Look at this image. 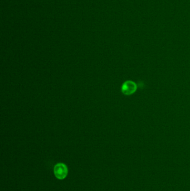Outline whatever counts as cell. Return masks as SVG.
Instances as JSON below:
<instances>
[{"label": "cell", "instance_id": "cell-2", "mask_svg": "<svg viewBox=\"0 0 190 191\" xmlns=\"http://www.w3.org/2000/svg\"><path fill=\"white\" fill-rule=\"evenodd\" d=\"M137 89L136 84L132 81H127L124 82L122 87V91L126 95H130L135 92Z\"/></svg>", "mask_w": 190, "mask_h": 191}, {"label": "cell", "instance_id": "cell-1", "mask_svg": "<svg viewBox=\"0 0 190 191\" xmlns=\"http://www.w3.org/2000/svg\"><path fill=\"white\" fill-rule=\"evenodd\" d=\"M54 173L58 180H64L68 176V168L64 163H59L54 166Z\"/></svg>", "mask_w": 190, "mask_h": 191}]
</instances>
